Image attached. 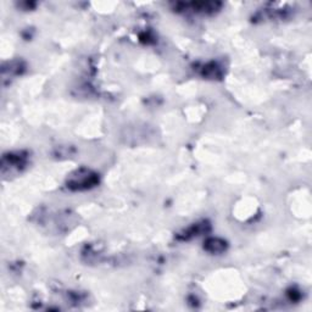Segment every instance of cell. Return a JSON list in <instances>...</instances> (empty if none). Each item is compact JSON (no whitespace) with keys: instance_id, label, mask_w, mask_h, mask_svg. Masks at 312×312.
<instances>
[{"instance_id":"2","label":"cell","mask_w":312,"mask_h":312,"mask_svg":"<svg viewBox=\"0 0 312 312\" xmlns=\"http://www.w3.org/2000/svg\"><path fill=\"white\" fill-rule=\"evenodd\" d=\"M226 245L225 243L221 242L218 239H210L208 243H206V249L211 252H221L225 250Z\"/></svg>"},{"instance_id":"1","label":"cell","mask_w":312,"mask_h":312,"mask_svg":"<svg viewBox=\"0 0 312 312\" xmlns=\"http://www.w3.org/2000/svg\"><path fill=\"white\" fill-rule=\"evenodd\" d=\"M96 182H98L96 175L87 171V170H81V171L76 172V175L71 176L67 187H70L71 189H75V191H82V189L90 188V187L96 184Z\"/></svg>"}]
</instances>
